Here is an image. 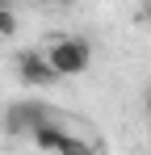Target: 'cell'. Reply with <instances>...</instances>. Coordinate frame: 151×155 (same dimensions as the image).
Wrapping results in <instances>:
<instances>
[{
    "mask_svg": "<svg viewBox=\"0 0 151 155\" xmlns=\"http://www.w3.org/2000/svg\"><path fill=\"white\" fill-rule=\"evenodd\" d=\"M46 63L59 71V80H72V76H84L92 67V42L84 34H59L55 42L42 46Z\"/></svg>",
    "mask_w": 151,
    "mask_h": 155,
    "instance_id": "obj_1",
    "label": "cell"
},
{
    "mask_svg": "<svg viewBox=\"0 0 151 155\" xmlns=\"http://www.w3.org/2000/svg\"><path fill=\"white\" fill-rule=\"evenodd\" d=\"M50 117H59V109H50V105L38 101V97L13 101V105H4V113H0V122H4V130H8L13 138H25L34 126H42V122H50Z\"/></svg>",
    "mask_w": 151,
    "mask_h": 155,
    "instance_id": "obj_2",
    "label": "cell"
},
{
    "mask_svg": "<svg viewBox=\"0 0 151 155\" xmlns=\"http://www.w3.org/2000/svg\"><path fill=\"white\" fill-rule=\"evenodd\" d=\"M25 138H29L38 151H101L92 138H76L72 130H67V122H59V117H50V122H42V126H34Z\"/></svg>",
    "mask_w": 151,
    "mask_h": 155,
    "instance_id": "obj_3",
    "label": "cell"
},
{
    "mask_svg": "<svg viewBox=\"0 0 151 155\" xmlns=\"http://www.w3.org/2000/svg\"><path fill=\"white\" fill-rule=\"evenodd\" d=\"M13 67H17V80H21L25 88H55L59 84V71L46 63V54L34 51V46L13 54Z\"/></svg>",
    "mask_w": 151,
    "mask_h": 155,
    "instance_id": "obj_4",
    "label": "cell"
},
{
    "mask_svg": "<svg viewBox=\"0 0 151 155\" xmlns=\"http://www.w3.org/2000/svg\"><path fill=\"white\" fill-rule=\"evenodd\" d=\"M13 34H17V13H13V4H0V42Z\"/></svg>",
    "mask_w": 151,
    "mask_h": 155,
    "instance_id": "obj_5",
    "label": "cell"
},
{
    "mask_svg": "<svg viewBox=\"0 0 151 155\" xmlns=\"http://www.w3.org/2000/svg\"><path fill=\"white\" fill-rule=\"evenodd\" d=\"M143 113H147V122H151V84L143 88Z\"/></svg>",
    "mask_w": 151,
    "mask_h": 155,
    "instance_id": "obj_6",
    "label": "cell"
},
{
    "mask_svg": "<svg viewBox=\"0 0 151 155\" xmlns=\"http://www.w3.org/2000/svg\"><path fill=\"white\" fill-rule=\"evenodd\" d=\"M50 4H59V8H72V4H76V0H50Z\"/></svg>",
    "mask_w": 151,
    "mask_h": 155,
    "instance_id": "obj_7",
    "label": "cell"
},
{
    "mask_svg": "<svg viewBox=\"0 0 151 155\" xmlns=\"http://www.w3.org/2000/svg\"><path fill=\"white\" fill-rule=\"evenodd\" d=\"M0 4H13V0H0Z\"/></svg>",
    "mask_w": 151,
    "mask_h": 155,
    "instance_id": "obj_8",
    "label": "cell"
},
{
    "mask_svg": "<svg viewBox=\"0 0 151 155\" xmlns=\"http://www.w3.org/2000/svg\"><path fill=\"white\" fill-rule=\"evenodd\" d=\"M147 13H151V8H147Z\"/></svg>",
    "mask_w": 151,
    "mask_h": 155,
    "instance_id": "obj_9",
    "label": "cell"
}]
</instances>
